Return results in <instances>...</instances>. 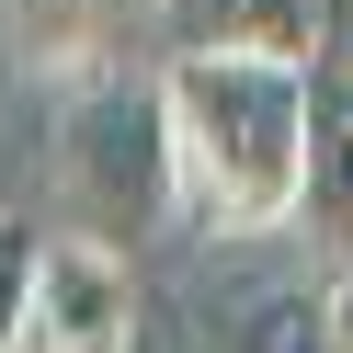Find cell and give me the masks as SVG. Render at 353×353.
Listing matches in <instances>:
<instances>
[{
  "instance_id": "6da1fadb",
  "label": "cell",
  "mask_w": 353,
  "mask_h": 353,
  "mask_svg": "<svg viewBox=\"0 0 353 353\" xmlns=\"http://www.w3.org/2000/svg\"><path fill=\"white\" fill-rule=\"evenodd\" d=\"M171 205L216 239H274L307 216V137H319V69L296 57H171L160 80Z\"/></svg>"
},
{
  "instance_id": "7a4b0ae2",
  "label": "cell",
  "mask_w": 353,
  "mask_h": 353,
  "mask_svg": "<svg viewBox=\"0 0 353 353\" xmlns=\"http://www.w3.org/2000/svg\"><path fill=\"white\" fill-rule=\"evenodd\" d=\"M57 160H69V194H80L92 216H125V228L171 216L160 92H137V80H92V92L69 103V125H57Z\"/></svg>"
},
{
  "instance_id": "3957f363",
  "label": "cell",
  "mask_w": 353,
  "mask_h": 353,
  "mask_svg": "<svg viewBox=\"0 0 353 353\" xmlns=\"http://www.w3.org/2000/svg\"><path fill=\"white\" fill-rule=\"evenodd\" d=\"M23 353H137V274L114 239L57 228L34 251V307H23Z\"/></svg>"
},
{
  "instance_id": "277c9868",
  "label": "cell",
  "mask_w": 353,
  "mask_h": 353,
  "mask_svg": "<svg viewBox=\"0 0 353 353\" xmlns=\"http://www.w3.org/2000/svg\"><path fill=\"white\" fill-rule=\"evenodd\" d=\"M171 57H296L319 69V0H160Z\"/></svg>"
},
{
  "instance_id": "5b68a950",
  "label": "cell",
  "mask_w": 353,
  "mask_h": 353,
  "mask_svg": "<svg viewBox=\"0 0 353 353\" xmlns=\"http://www.w3.org/2000/svg\"><path fill=\"white\" fill-rule=\"evenodd\" d=\"M228 353H330V296L319 285H262L228 319Z\"/></svg>"
},
{
  "instance_id": "8992f818",
  "label": "cell",
  "mask_w": 353,
  "mask_h": 353,
  "mask_svg": "<svg viewBox=\"0 0 353 353\" xmlns=\"http://www.w3.org/2000/svg\"><path fill=\"white\" fill-rule=\"evenodd\" d=\"M307 216L353 228V92H342V114H319V137H307Z\"/></svg>"
},
{
  "instance_id": "52a82bcc",
  "label": "cell",
  "mask_w": 353,
  "mask_h": 353,
  "mask_svg": "<svg viewBox=\"0 0 353 353\" xmlns=\"http://www.w3.org/2000/svg\"><path fill=\"white\" fill-rule=\"evenodd\" d=\"M34 216H0V353H23V307H34Z\"/></svg>"
},
{
  "instance_id": "ba28073f",
  "label": "cell",
  "mask_w": 353,
  "mask_h": 353,
  "mask_svg": "<svg viewBox=\"0 0 353 353\" xmlns=\"http://www.w3.org/2000/svg\"><path fill=\"white\" fill-rule=\"evenodd\" d=\"M0 23L23 34V46H80V34H92V0H0Z\"/></svg>"
},
{
  "instance_id": "9c48e42d",
  "label": "cell",
  "mask_w": 353,
  "mask_h": 353,
  "mask_svg": "<svg viewBox=\"0 0 353 353\" xmlns=\"http://www.w3.org/2000/svg\"><path fill=\"white\" fill-rule=\"evenodd\" d=\"M330 353H353V285H330Z\"/></svg>"
},
{
  "instance_id": "30bf717a",
  "label": "cell",
  "mask_w": 353,
  "mask_h": 353,
  "mask_svg": "<svg viewBox=\"0 0 353 353\" xmlns=\"http://www.w3.org/2000/svg\"><path fill=\"white\" fill-rule=\"evenodd\" d=\"M342 92H353V34H342Z\"/></svg>"
}]
</instances>
